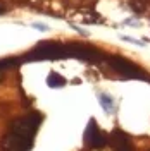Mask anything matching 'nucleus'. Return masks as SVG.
<instances>
[{"label":"nucleus","instance_id":"1","mask_svg":"<svg viewBox=\"0 0 150 151\" xmlns=\"http://www.w3.org/2000/svg\"><path fill=\"white\" fill-rule=\"evenodd\" d=\"M60 58H69L67 43L42 41L29 53L24 55V62H35V60H60Z\"/></svg>","mask_w":150,"mask_h":151},{"label":"nucleus","instance_id":"2","mask_svg":"<svg viewBox=\"0 0 150 151\" xmlns=\"http://www.w3.org/2000/svg\"><path fill=\"white\" fill-rule=\"evenodd\" d=\"M105 62L112 67L117 74H121L126 79H143V81H150V76L143 72V69L138 67L136 64H133L130 60H126L124 57L119 55H107Z\"/></svg>","mask_w":150,"mask_h":151},{"label":"nucleus","instance_id":"3","mask_svg":"<svg viewBox=\"0 0 150 151\" xmlns=\"http://www.w3.org/2000/svg\"><path fill=\"white\" fill-rule=\"evenodd\" d=\"M107 142H109L107 134H103V132L98 129L95 119H90L88 127H86V131H84V144H86L88 148H93V150H102V148L107 146Z\"/></svg>","mask_w":150,"mask_h":151},{"label":"nucleus","instance_id":"4","mask_svg":"<svg viewBox=\"0 0 150 151\" xmlns=\"http://www.w3.org/2000/svg\"><path fill=\"white\" fill-rule=\"evenodd\" d=\"M33 144L31 137H24V136H19L16 132L9 131L7 136H4L2 139V151H29Z\"/></svg>","mask_w":150,"mask_h":151},{"label":"nucleus","instance_id":"5","mask_svg":"<svg viewBox=\"0 0 150 151\" xmlns=\"http://www.w3.org/2000/svg\"><path fill=\"white\" fill-rule=\"evenodd\" d=\"M109 142L114 151H135L130 136L121 129H114L109 136Z\"/></svg>","mask_w":150,"mask_h":151},{"label":"nucleus","instance_id":"6","mask_svg":"<svg viewBox=\"0 0 150 151\" xmlns=\"http://www.w3.org/2000/svg\"><path fill=\"white\" fill-rule=\"evenodd\" d=\"M23 64V58H17V57H9V58H4L0 60V81L4 79V74L5 70H9L12 67H17Z\"/></svg>","mask_w":150,"mask_h":151},{"label":"nucleus","instance_id":"7","mask_svg":"<svg viewBox=\"0 0 150 151\" xmlns=\"http://www.w3.org/2000/svg\"><path fill=\"white\" fill-rule=\"evenodd\" d=\"M47 84H48V88H62V86L67 84V81L60 74L50 72V74L47 76Z\"/></svg>","mask_w":150,"mask_h":151},{"label":"nucleus","instance_id":"8","mask_svg":"<svg viewBox=\"0 0 150 151\" xmlns=\"http://www.w3.org/2000/svg\"><path fill=\"white\" fill-rule=\"evenodd\" d=\"M98 101H100V105H102V108H103V112L105 113H112L114 112V101H112V98L109 96V94H98Z\"/></svg>","mask_w":150,"mask_h":151},{"label":"nucleus","instance_id":"9","mask_svg":"<svg viewBox=\"0 0 150 151\" xmlns=\"http://www.w3.org/2000/svg\"><path fill=\"white\" fill-rule=\"evenodd\" d=\"M33 26H35L36 29H40V31H47V26H45V24H38V22H35Z\"/></svg>","mask_w":150,"mask_h":151},{"label":"nucleus","instance_id":"10","mask_svg":"<svg viewBox=\"0 0 150 151\" xmlns=\"http://www.w3.org/2000/svg\"><path fill=\"white\" fill-rule=\"evenodd\" d=\"M5 10H7V7H5V4H4V2L0 0V14H4Z\"/></svg>","mask_w":150,"mask_h":151}]
</instances>
